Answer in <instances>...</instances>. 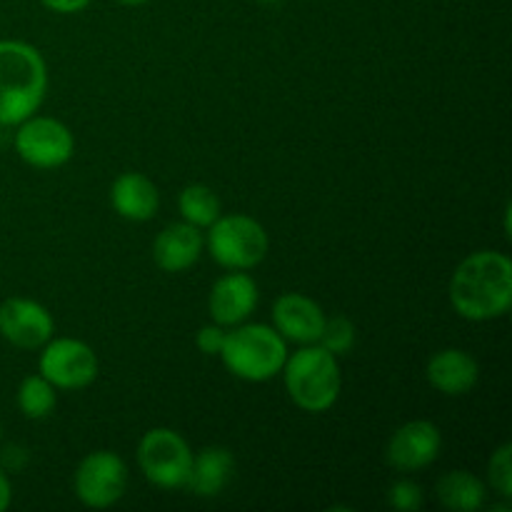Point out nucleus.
Returning a JSON list of instances; mask_svg holds the SVG:
<instances>
[{
    "mask_svg": "<svg viewBox=\"0 0 512 512\" xmlns=\"http://www.w3.org/2000/svg\"><path fill=\"white\" fill-rule=\"evenodd\" d=\"M223 365L240 380L248 383H265L283 370L288 360L285 338L270 325H238L225 333V343L220 348Z\"/></svg>",
    "mask_w": 512,
    "mask_h": 512,
    "instance_id": "20e7f679",
    "label": "nucleus"
},
{
    "mask_svg": "<svg viewBox=\"0 0 512 512\" xmlns=\"http://www.w3.org/2000/svg\"><path fill=\"white\" fill-rule=\"evenodd\" d=\"M40 375L53 388L80 390L98 378V358L93 348L75 338H50L40 353Z\"/></svg>",
    "mask_w": 512,
    "mask_h": 512,
    "instance_id": "1a4fd4ad",
    "label": "nucleus"
},
{
    "mask_svg": "<svg viewBox=\"0 0 512 512\" xmlns=\"http://www.w3.org/2000/svg\"><path fill=\"white\" fill-rule=\"evenodd\" d=\"M260 3H280V0H260Z\"/></svg>",
    "mask_w": 512,
    "mask_h": 512,
    "instance_id": "c85d7f7f",
    "label": "nucleus"
},
{
    "mask_svg": "<svg viewBox=\"0 0 512 512\" xmlns=\"http://www.w3.org/2000/svg\"><path fill=\"white\" fill-rule=\"evenodd\" d=\"M233 470L235 460L228 448H218V445L203 448L193 458L185 488L193 495H198V498H215V495H220L228 488Z\"/></svg>",
    "mask_w": 512,
    "mask_h": 512,
    "instance_id": "f3484780",
    "label": "nucleus"
},
{
    "mask_svg": "<svg viewBox=\"0 0 512 512\" xmlns=\"http://www.w3.org/2000/svg\"><path fill=\"white\" fill-rule=\"evenodd\" d=\"M285 390L290 400L305 413H325L340 395L338 358L323 345H303L283 365Z\"/></svg>",
    "mask_w": 512,
    "mask_h": 512,
    "instance_id": "7ed1b4c3",
    "label": "nucleus"
},
{
    "mask_svg": "<svg viewBox=\"0 0 512 512\" xmlns=\"http://www.w3.org/2000/svg\"><path fill=\"white\" fill-rule=\"evenodd\" d=\"M75 495L85 508L103 510L118 503L128 488V468L123 458L110 450H95L80 460L73 478Z\"/></svg>",
    "mask_w": 512,
    "mask_h": 512,
    "instance_id": "0eeeda50",
    "label": "nucleus"
},
{
    "mask_svg": "<svg viewBox=\"0 0 512 512\" xmlns=\"http://www.w3.org/2000/svg\"><path fill=\"white\" fill-rule=\"evenodd\" d=\"M110 205L115 213L133 223H143L158 213L160 193L143 173H123L110 188Z\"/></svg>",
    "mask_w": 512,
    "mask_h": 512,
    "instance_id": "dca6fc26",
    "label": "nucleus"
},
{
    "mask_svg": "<svg viewBox=\"0 0 512 512\" xmlns=\"http://www.w3.org/2000/svg\"><path fill=\"white\" fill-rule=\"evenodd\" d=\"M180 215L195 228H210L220 218V200L208 185H188L178 198Z\"/></svg>",
    "mask_w": 512,
    "mask_h": 512,
    "instance_id": "6ab92c4d",
    "label": "nucleus"
},
{
    "mask_svg": "<svg viewBox=\"0 0 512 512\" xmlns=\"http://www.w3.org/2000/svg\"><path fill=\"white\" fill-rule=\"evenodd\" d=\"M0 440H3V425H0Z\"/></svg>",
    "mask_w": 512,
    "mask_h": 512,
    "instance_id": "c756f323",
    "label": "nucleus"
},
{
    "mask_svg": "<svg viewBox=\"0 0 512 512\" xmlns=\"http://www.w3.org/2000/svg\"><path fill=\"white\" fill-rule=\"evenodd\" d=\"M45 88L43 55L23 40H0V125H20L38 113Z\"/></svg>",
    "mask_w": 512,
    "mask_h": 512,
    "instance_id": "f03ea898",
    "label": "nucleus"
},
{
    "mask_svg": "<svg viewBox=\"0 0 512 512\" xmlns=\"http://www.w3.org/2000/svg\"><path fill=\"white\" fill-rule=\"evenodd\" d=\"M440 448H443V435L430 420H410L388 440L385 460L400 473H415L435 463Z\"/></svg>",
    "mask_w": 512,
    "mask_h": 512,
    "instance_id": "9b49d317",
    "label": "nucleus"
},
{
    "mask_svg": "<svg viewBox=\"0 0 512 512\" xmlns=\"http://www.w3.org/2000/svg\"><path fill=\"white\" fill-rule=\"evenodd\" d=\"M75 140L68 125L45 115H30L15 133V153L40 170L60 168L73 158Z\"/></svg>",
    "mask_w": 512,
    "mask_h": 512,
    "instance_id": "6e6552de",
    "label": "nucleus"
},
{
    "mask_svg": "<svg viewBox=\"0 0 512 512\" xmlns=\"http://www.w3.org/2000/svg\"><path fill=\"white\" fill-rule=\"evenodd\" d=\"M268 233L250 215H225L210 225L208 250L228 270H250L268 255Z\"/></svg>",
    "mask_w": 512,
    "mask_h": 512,
    "instance_id": "39448f33",
    "label": "nucleus"
},
{
    "mask_svg": "<svg viewBox=\"0 0 512 512\" xmlns=\"http://www.w3.org/2000/svg\"><path fill=\"white\" fill-rule=\"evenodd\" d=\"M10 500H13V488H10L8 473L0 468V512H5L10 508Z\"/></svg>",
    "mask_w": 512,
    "mask_h": 512,
    "instance_id": "bb28decb",
    "label": "nucleus"
},
{
    "mask_svg": "<svg viewBox=\"0 0 512 512\" xmlns=\"http://www.w3.org/2000/svg\"><path fill=\"white\" fill-rule=\"evenodd\" d=\"M120 5H145V3H150V0H118Z\"/></svg>",
    "mask_w": 512,
    "mask_h": 512,
    "instance_id": "cd10ccee",
    "label": "nucleus"
},
{
    "mask_svg": "<svg viewBox=\"0 0 512 512\" xmlns=\"http://www.w3.org/2000/svg\"><path fill=\"white\" fill-rule=\"evenodd\" d=\"M28 460V450L20 448V445H8V448L3 450V465H0V468H3L5 473H20V470L28 465Z\"/></svg>",
    "mask_w": 512,
    "mask_h": 512,
    "instance_id": "393cba45",
    "label": "nucleus"
},
{
    "mask_svg": "<svg viewBox=\"0 0 512 512\" xmlns=\"http://www.w3.org/2000/svg\"><path fill=\"white\" fill-rule=\"evenodd\" d=\"M488 480L500 498H512V445H500L488 463Z\"/></svg>",
    "mask_w": 512,
    "mask_h": 512,
    "instance_id": "4be33fe9",
    "label": "nucleus"
},
{
    "mask_svg": "<svg viewBox=\"0 0 512 512\" xmlns=\"http://www.w3.org/2000/svg\"><path fill=\"white\" fill-rule=\"evenodd\" d=\"M40 5H45L53 13H80L90 5V0H38Z\"/></svg>",
    "mask_w": 512,
    "mask_h": 512,
    "instance_id": "a878e982",
    "label": "nucleus"
},
{
    "mask_svg": "<svg viewBox=\"0 0 512 512\" xmlns=\"http://www.w3.org/2000/svg\"><path fill=\"white\" fill-rule=\"evenodd\" d=\"M388 503L400 512H415L423 508V490L413 480H398L390 485Z\"/></svg>",
    "mask_w": 512,
    "mask_h": 512,
    "instance_id": "5701e85b",
    "label": "nucleus"
},
{
    "mask_svg": "<svg viewBox=\"0 0 512 512\" xmlns=\"http://www.w3.org/2000/svg\"><path fill=\"white\" fill-rule=\"evenodd\" d=\"M53 315L30 298H8L0 303V335L23 350L43 348L53 338Z\"/></svg>",
    "mask_w": 512,
    "mask_h": 512,
    "instance_id": "9d476101",
    "label": "nucleus"
},
{
    "mask_svg": "<svg viewBox=\"0 0 512 512\" xmlns=\"http://www.w3.org/2000/svg\"><path fill=\"white\" fill-rule=\"evenodd\" d=\"M485 485L468 470H453L438 480V500L455 512H478L485 505Z\"/></svg>",
    "mask_w": 512,
    "mask_h": 512,
    "instance_id": "a211bd4d",
    "label": "nucleus"
},
{
    "mask_svg": "<svg viewBox=\"0 0 512 512\" xmlns=\"http://www.w3.org/2000/svg\"><path fill=\"white\" fill-rule=\"evenodd\" d=\"M450 303L460 318L485 323L503 318L512 305V263L505 253L468 255L450 280Z\"/></svg>",
    "mask_w": 512,
    "mask_h": 512,
    "instance_id": "f257e3e1",
    "label": "nucleus"
},
{
    "mask_svg": "<svg viewBox=\"0 0 512 512\" xmlns=\"http://www.w3.org/2000/svg\"><path fill=\"white\" fill-rule=\"evenodd\" d=\"M18 408L28 420H43L55 408V388L43 375H28L18 388Z\"/></svg>",
    "mask_w": 512,
    "mask_h": 512,
    "instance_id": "aec40b11",
    "label": "nucleus"
},
{
    "mask_svg": "<svg viewBox=\"0 0 512 512\" xmlns=\"http://www.w3.org/2000/svg\"><path fill=\"white\" fill-rule=\"evenodd\" d=\"M318 345H323L328 353H333L335 358L338 355H348L350 348L355 345V325L350 323L348 318L338 315V318H325L323 333H320Z\"/></svg>",
    "mask_w": 512,
    "mask_h": 512,
    "instance_id": "412c9836",
    "label": "nucleus"
},
{
    "mask_svg": "<svg viewBox=\"0 0 512 512\" xmlns=\"http://www.w3.org/2000/svg\"><path fill=\"white\" fill-rule=\"evenodd\" d=\"M225 343V330L223 325H205V328L198 330V338H195V345L203 355H220V348Z\"/></svg>",
    "mask_w": 512,
    "mask_h": 512,
    "instance_id": "b1692460",
    "label": "nucleus"
},
{
    "mask_svg": "<svg viewBox=\"0 0 512 512\" xmlns=\"http://www.w3.org/2000/svg\"><path fill=\"white\" fill-rule=\"evenodd\" d=\"M203 253V235L200 228L190 223H173L158 233L153 243V258L165 273H183L193 268Z\"/></svg>",
    "mask_w": 512,
    "mask_h": 512,
    "instance_id": "2eb2a0df",
    "label": "nucleus"
},
{
    "mask_svg": "<svg viewBox=\"0 0 512 512\" xmlns=\"http://www.w3.org/2000/svg\"><path fill=\"white\" fill-rule=\"evenodd\" d=\"M275 330L285 340H293L300 345L318 343L325 325V313L313 298L300 293H285L273 305Z\"/></svg>",
    "mask_w": 512,
    "mask_h": 512,
    "instance_id": "ddd939ff",
    "label": "nucleus"
},
{
    "mask_svg": "<svg viewBox=\"0 0 512 512\" xmlns=\"http://www.w3.org/2000/svg\"><path fill=\"white\" fill-rule=\"evenodd\" d=\"M138 465L145 480L155 488L180 490L188 483L193 450L183 435L170 428H155L143 435L138 445Z\"/></svg>",
    "mask_w": 512,
    "mask_h": 512,
    "instance_id": "423d86ee",
    "label": "nucleus"
},
{
    "mask_svg": "<svg viewBox=\"0 0 512 512\" xmlns=\"http://www.w3.org/2000/svg\"><path fill=\"white\" fill-rule=\"evenodd\" d=\"M425 378L438 393L458 398V395L470 393L478 385L480 370L473 355L460 348H445L428 360Z\"/></svg>",
    "mask_w": 512,
    "mask_h": 512,
    "instance_id": "4468645a",
    "label": "nucleus"
},
{
    "mask_svg": "<svg viewBox=\"0 0 512 512\" xmlns=\"http://www.w3.org/2000/svg\"><path fill=\"white\" fill-rule=\"evenodd\" d=\"M255 305H258V285L243 270L223 275L213 285L208 298L210 318L218 325H223V328H233V325H240L243 320H248Z\"/></svg>",
    "mask_w": 512,
    "mask_h": 512,
    "instance_id": "f8f14e48",
    "label": "nucleus"
}]
</instances>
